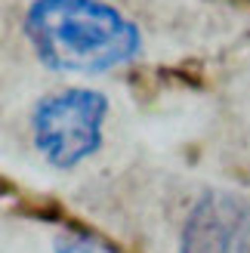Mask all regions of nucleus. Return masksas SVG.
<instances>
[{
    "label": "nucleus",
    "mask_w": 250,
    "mask_h": 253,
    "mask_svg": "<svg viewBox=\"0 0 250 253\" xmlns=\"http://www.w3.org/2000/svg\"><path fill=\"white\" fill-rule=\"evenodd\" d=\"M22 34L46 71L74 78L124 71L145 53L139 22L108 0H31Z\"/></svg>",
    "instance_id": "f257e3e1"
},
{
    "label": "nucleus",
    "mask_w": 250,
    "mask_h": 253,
    "mask_svg": "<svg viewBox=\"0 0 250 253\" xmlns=\"http://www.w3.org/2000/svg\"><path fill=\"white\" fill-rule=\"evenodd\" d=\"M111 99L90 84H65L43 93L28 111V139L49 170L71 173L105 145Z\"/></svg>",
    "instance_id": "f03ea898"
},
{
    "label": "nucleus",
    "mask_w": 250,
    "mask_h": 253,
    "mask_svg": "<svg viewBox=\"0 0 250 253\" xmlns=\"http://www.w3.org/2000/svg\"><path fill=\"white\" fill-rule=\"evenodd\" d=\"M176 253H250V201L207 188L182 213Z\"/></svg>",
    "instance_id": "7ed1b4c3"
},
{
    "label": "nucleus",
    "mask_w": 250,
    "mask_h": 253,
    "mask_svg": "<svg viewBox=\"0 0 250 253\" xmlns=\"http://www.w3.org/2000/svg\"><path fill=\"white\" fill-rule=\"evenodd\" d=\"M53 253H118V250L90 232H62L53 244Z\"/></svg>",
    "instance_id": "20e7f679"
}]
</instances>
